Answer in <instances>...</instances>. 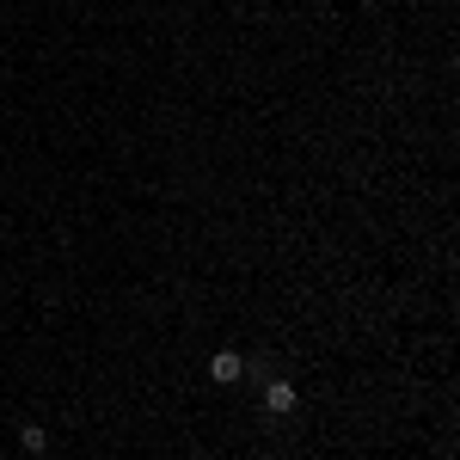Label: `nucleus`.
Wrapping results in <instances>:
<instances>
[{
    "mask_svg": "<svg viewBox=\"0 0 460 460\" xmlns=\"http://www.w3.org/2000/svg\"><path fill=\"white\" fill-rule=\"evenodd\" d=\"M295 405H301V393H295V381H270V387H264V411H270V418H288Z\"/></svg>",
    "mask_w": 460,
    "mask_h": 460,
    "instance_id": "nucleus-1",
    "label": "nucleus"
},
{
    "mask_svg": "<svg viewBox=\"0 0 460 460\" xmlns=\"http://www.w3.org/2000/svg\"><path fill=\"white\" fill-rule=\"evenodd\" d=\"M246 375V356H234V350H215L209 356V381H221V387H234Z\"/></svg>",
    "mask_w": 460,
    "mask_h": 460,
    "instance_id": "nucleus-2",
    "label": "nucleus"
},
{
    "mask_svg": "<svg viewBox=\"0 0 460 460\" xmlns=\"http://www.w3.org/2000/svg\"><path fill=\"white\" fill-rule=\"evenodd\" d=\"M43 442H49V429H37V424H25V429H19V448H25V455H43Z\"/></svg>",
    "mask_w": 460,
    "mask_h": 460,
    "instance_id": "nucleus-3",
    "label": "nucleus"
},
{
    "mask_svg": "<svg viewBox=\"0 0 460 460\" xmlns=\"http://www.w3.org/2000/svg\"><path fill=\"white\" fill-rule=\"evenodd\" d=\"M258 460H270V455H258Z\"/></svg>",
    "mask_w": 460,
    "mask_h": 460,
    "instance_id": "nucleus-4",
    "label": "nucleus"
},
{
    "mask_svg": "<svg viewBox=\"0 0 460 460\" xmlns=\"http://www.w3.org/2000/svg\"><path fill=\"white\" fill-rule=\"evenodd\" d=\"M25 460H31V455H25Z\"/></svg>",
    "mask_w": 460,
    "mask_h": 460,
    "instance_id": "nucleus-5",
    "label": "nucleus"
}]
</instances>
